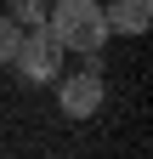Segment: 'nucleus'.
Instances as JSON below:
<instances>
[{"mask_svg": "<svg viewBox=\"0 0 153 159\" xmlns=\"http://www.w3.org/2000/svg\"><path fill=\"white\" fill-rule=\"evenodd\" d=\"M23 34H28V29H17L11 17L0 11V63H11V57H17V46H23Z\"/></svg>", "mask_w": 153, "mask_h": 159, "instance_id": "nucleus-6", "label": "nucleus"}, {"mask_svg": "<svg viewBox=\"0 0 153 159\" xmlns=\"http://www.w3.org/2000/svg\"><path fill=\"white\" fill-rule=\"evenodd\" d=\"M6 17H11L17 29H46V6H40V0H11Z\"/></svg>", "mask_w": 153, "mask_h": 159, "instance_id": "nucleus-5", "label": "nucleus"}, {"mask_svg": "<svg viewBox=\"0 0 153 159\" xmlns=\"http://www.w3.org/2000/svg\"><path fill=\"white\" fill-rule=\"evenodd\" d=\"M102 23H108V34H147L153 0H113V6H102Z\"/></svg>", "mask_w": 153, "mask_h": 159, "instance_id": "nucleus-4", "label": "nucleus"}, {"mask_svg": "<svg viewBox=\"0 0 153 159\" xmlns=\"http://www.w3.org/2000/svg\"><path fill=\"white\" fill-rule=\"evenodd\" d=\"M102 97H108V91H102V74H97V68H85V74H68V80H63L57 102H63L68 119H85V114H97V108H102Z\"/></svg>", "mask_w": 153, "mask_h": 159, "instance_id": "nucleus-3", "label": "nucleus"}, {"mask_svg": "<svg viewBox=\"0 0 153 159\" xmlns=\"http://www.w3.org/2000/svg\"><path fill=\"white\" fill-rule=\"evenodd\" d=\"M46 34L63 51H102L108 46V23H102V6H97V0H51Z\"/></svg>", "mask_w": 153, "mask_h": 159, "instance_id": "nucleus-1", "label": "nucleus"}, {"mask_svg": "<svg viewBox=\"0 0 153 159\" xmlns=\"http://www.w3.org/2000/svg\"><path fill=\"white\" fill-rule=\"evenodd\" d=\"M11 68L23 74L28 85L57 80V74H63V46H57L46 29H28V34H23V46H17V57H11Z\"/></svg>", "mask_w": 153, "mask_h": 159, "instance_id": "nucleus-2", "label": "nucleus"}]
</instances>
